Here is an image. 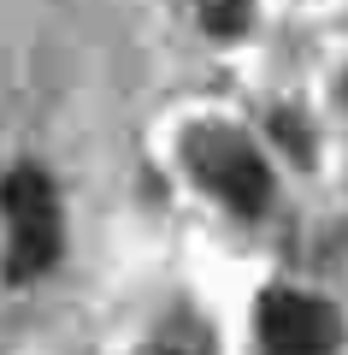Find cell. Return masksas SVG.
Masks as SVG:
<instances>
[{
	"mask_svg": "<svg viewBox=\"0 0 348 355\" xmlns=\"http://www.w3.org/2000/svg\"><path fill=\"white\" fill-rule=\"evenodd\" d=\"M0 214L12 225V254H6V279L24 284L42 279L65 249V225H59V196H53L42 166H12L0 178Z\"/></svg>",
	"mask_w": 348,
	"mask_h": 355,
	"instance_id": "obj_1",
	"label": "cell"
},
{
	"mask_svg": "<svg viewBox=\"0 0 348 355\" xmlns=\"http://www.w3.org/2000/svg\"><path fill=\"white\" fill-rule=\"evenodd\" d=\"M189 166H195V178L224 207H237V214H266V207H272V172H266L260 148H254L248 137H237V130H224V125L219 130H195Z\"/></svg>",
	"mask_w": 348,
	"mask_h": 355,
	"instance_id": "obj_2",
	"label": "cell"
},
{
	"mask_svg": "<svg viewBox=\"0 0 348 355\" xmlns=\"http://www.w3.org/2000/svg\"><path fill=\"white\" fill-rule=\"evenodd\" d=\"M260 343L266 355H336L342 314L307 291H266L260 296Z\"/></svg>",
	"mask_w": 348,
	"mask_h": 355,
	"instance_id": "obj_3",
	"label": "cell"
},
{
	"mask_svg": "<svg viewBox=\"0 0 348 355\" xmlns=\"http://www.w3.org/2000/svg\"><path fill=\"white\" fill-rule=\"evenodd\" d=\"M248 18H254V0H201V24L212 30V36H242L248 30Z\"/></svg>",
	"mask_w": 348,
	"mask_h": 355,
	"instance_id": "obj_4",
	"label": "cell"
},
{
	"mask_svg": "<svg viewBox=\"0 0 348 355\" xmlns=\"http://www.w3.org/2000/svg\"><path fill=\"white\" fill-rule=\"evenodd\" d=\"M136 355H212V343L201 338V331L177 326V331H160V338H148Z\"/></svg>",
	"mask_w": 348,
	"mask_h": 355,
	"instance_id": "obj_5",
	"label": "cell"
},
{
	"mask_svg": "<svg viewBox=\"0 0 348 355\" xmlns=\"http://www.w3.org/2000/svg\"><path fill=\"white\" fill-rule=\"evenodd\" d=\"M277 142H284L289 154H307V142H301V130H295V119H289V113H277Z\"/></svg>",
	"mask_w": 348,
	"mask_h": 355,
	"instance_id": "obj_6",
	"label": "cell"
}]
</instances>
